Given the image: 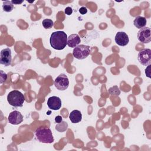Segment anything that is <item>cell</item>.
Listing matches in <instances>:
<instances>
[{
	"instance_id": "obj_2",
	"label": "cell",
	"mask_w": 151,
	"mask_h": 151,
	"mask_svg": "<svg viewBox=\"0 0 151 151\" xmlns=\"http://www.w3.org/2000/svg\"><path fill=\"white\" fill-rule=\"evenodd\" d=\"M35 136L39 142L44 143H52L54 139L50 129L44 127L37 128L35 132Z\"/></svg>"
},
{
	"instance_id": "obj_21",
	"label": "cell",
	"mask_w": 151,
	"mask_h": 151,
	"mask_svg": "<svg viewBox=\"0 0 151 151\" xmlns=\"http://www.w3.org/2000/svg\"><path fill=\"white\" fill-rule=\"evenodd\" d=\"M150 65H147V67L145 69V74L146 75V76L149 78H150Z\"/></svg>"
},
{
	"instance_id": "obj_23",
	"label": "cell",
	"mask_w": 151,
	"mask_h": 151,
	"mask_svg": "<svg viewBox=\"0 0 151 151\" xmlns=\"http://www.w3.org/2000/svg\"><path fill=\"white\" fill-rule=\"evenodd\" d=\"M7 78V75L6 74H5V76L3 77V75L1 73V83H2L4 81H5Z\"/></svg>"
},
{
	"instance_id": "obj_9",
	"label": "cell",
	"mask_w": 151,
	"mask_h": 151,
	"mask_svg": "<svg viewBox=\"0 0 151 151\" xmlns=\"http://www.w3.org/2000/svg\"><path fill=\"white\" fill-rule=\"evenodd\" d=\"M8 120L9 123L14 125H17L22 122L23 116L19 111L14 110L9 113Z\"/></svg>"
},
{
	"instance_id": "obj_1",
	"label": "cell",
	"mask_w": 151,
	"mask_h": 151,
	"mask_svg": "<svg viewBox=\"0 0 151 151\" xmlns=\"http://www.w3.org/2000/svg\"><path fill=\"white\" fill-rule=\"evenodd\" d=\"M67 38L66 33L64 31L54 32L51 34L50 38V45L55 50H63L66 47Z\"/></svg>"
},
{
	"instance_id": "obj_13",
	"label": "cell",
	"mask_w": 151,
	"mask_h": 151,
	"mask_svg": "<svg viewBox=\"0 0 151 151\" xmlns=\"http://www.w3.org/2000/svg\"><path fill=\"white\" fill-rule=\"evenodd\" d=\"M69 119L73 123H77L81 122L82 119V114L80 111L77 110H73L69 115Z\"/></svg>"
},
{
	"instance_id": "obj_7",
	"label": "cell",
	"mask_w": 151,
	"mask_h": 151,
	"mask_svg": "<svg viewBox=\"0 0 151 151\" xmlns=\"http://www.w3.org/2000/svg\"><path fill=\"white\" fill-rule=\"evenodd\" d=\"M137 39L143 44H147L151 41V31L150 28L145 27L138 31Z\"/></svg>"
},
{
	"instance_id": "obj_22",
	"label": "cell",
	"mask_w": 151,
	"mask_h": 151,
	"mask_svg": "<svg viewBox=\"0 0 151 151\" xmlns=\"http://www.w3.org/2000/svg\"><path fill=\"white\" fill-rule=\"evenodd\" d=\"M62 117L61 116H57L55 117V122L57 123H60L62 122Z\"/></svg>"
},
{
	"instance_id": "obj_20",
	"label": "cell",
	"mask_w": 151,
	"mask_h": 151,
	"mask_svg": "<svg viewBox=\"0 0 151 151\" xmlns=\"http://www.w3.org/2000/svg\"><path fill=\"white\" fill-rule=\"evenodd\" d=\"M79 12L81 15H84L87 12V9L85 6H82L79 9Z\"/></svg>"
},
{
	"instance_id": "obj_19",
	"label": "cell",
	"mask_w": 151,
	"mask_h": 151,
	"mask_svg": "<svg viewBox=\"0 0 151 151\" xmlns=\"http://www.w3.org/2000/svg\"><path fill=\"white\" fill-rule=\"evenodd\" d=\"M64 12H65V14H67V15H70L73 13V9L70 6L66 7L64 9Z\"/></svg>"
},
{
	"instance_id": "obj_18",
	"label": "cell",
	"mask_w": 151,
	"mask_h": 151,
	"mask_svg": "<svg viewBox=\"0 0 151 151\" xmlns=\"http://www.w3.org/2000/svg\"><path fill=\"white\" fill-rule=\"evenodd\" d=\"M42 26L45 29H50L53 26V21L50 19H44L42 22Z\"/></svg>"
},
{
	"instance_id": "obj_14",
	"label": "cell",
	"mask_w": 151,
	"mask_h": 151,
	"mask_svg": "<svg viewBox=\"0 0 151 151\" xmlns=\"http://www.w3.org/2000/svg\"><path fill=\"white\" fill-rule=\"evenodd\" d=\"M147 21L146 18L143 17L138 16L135 18V19L133 21V24L137 28L141 29L143 27H145L146 25Z\"/></svg>"
},
{
	"instance_id": "obj_5",
	"label": "cell",
	"mask_w": 151,
	"mask_h": 151,
	"mask_svg": "<svg viewBox=\"0 0 151 151\" xmlns=\"http://www.w3.org/2000/svg\"><path fill=\"white\" fill-rule=\"evenodd\" d=\"M139 63L145 66L150 65L151 63V50L149 48H144L139 52L137 56Z\"/></svg>"
},
{
	"instance_id": "obj_12",
	"label": "cell",
	"mask_w": 151,
	"mask_h": 151,
	"mask_svg": "<svg viewBox=\"0 0 151 151\" xmlns=\"http://www.w3.org/2000/svg\"><path fill=\"white\" fill-rule=\"evenodd\" d=\"M81 42V39L78 34H73L69 35L67 38V45L71 48H75Z\"/></svg>"
},
{
	"instance_id": "obj_3",
	"label": "cell",
	"mask_w": 151,
	"mask_h": 151,
	"mask_svg": "<svg viewBox=\"0 0 151 151\" xmlns=\"http://www.w3.org/2000/svg\"><path fill=\"white\" fill-rule=\"evenodd\" d=\"M7 101L14 107H22L25 101V97L21 91L14 90L8 93Z\"/></svg>"
},
{
	"instance_id": "obj_17",
	"label": "cell",
	"mask_w": 151,
	"mask_h": 151,
	"mask_svg": "<svg viewBox=\"0 0 151 151\" xmlns=\"http://www.w3.org/2000/svg\"><path fill=\"white\" fill-rule=\"evenodd\" d=\"M108 92L113 96H119L120 94V90L117 86H114L109 88Z\"/></svg>"
},
{
	"instance_id": "obj_24",
	"label": "cell",
	"mask_w": 151,
	"mask_h": 151,
	"mask_svg": "<svg viewBox=\"0 0 151 151\" xmlns=\"http://www.w3.org/2000/svg\"><path fill=\"white\" fill-rule=\"evenodd\" d=\"M23 2V1H12L11 2L12 4H21L22 2Z\"/></svg>"
},
{
	"instance_id": "obj_11",
	"label": "cell",
	"mask_w": 151,
	"mask_h": 151,
	"mask_svg": "<svg viewBox=\"0 0 151 151\" xmlns=\"http://www.w3.org/2000/svg\"><path fill=\"white\" fill-rule=\"evenodd\" d=\"M114 40L116 43L120 46H125L127 45L129 42L128 35L126 32L122 31L117 32Z\"/></svg>"
},
{
	"instance_id": "obj_6",
	"label": "cell",
	"mask_w": 151,
	"mask_h": 151,
	"mask_svg": "<svg viewBox=\"0 0 151 151\" xmlns=\"http://www.w3.org/2000/svg\"><path fill=\"white\" fill-rule=\"evenodd\" d=\"M54 86L59 90H65L69 86V80L64 74H60L54 80Z\"/></svg>"
},
{
	"instance_id": "obj_4",
	"label": "cell",
	"mask_w": 151,
	"mask_h": 151,
	"mask_svg": "<svg viewBox=\"0 0 151 151\" xmlns=\"http://www.w3.org/2000/svg\"><path fill=\"white\" fill-rule=\"evenodd\" d=\"M90 53V48L88 45H78L75 47L73 51L74 58L78 60H83L87 58Z\"/></svg>"
},
{
	"instance_id": "obj_8",
	"label": "cell",
	"mask_w": 151,
	"mask_h": 151,
	"mask_svg": "<svg viewBox=\"0 0 151 151\" xmlns=\"http://www.w3.org/2000/svg\"><path fill=\"white\" fill-rule=\"evenodd\" d=\"M12 55L11 50L9 48H6L1 50L0 54V64L5 66H9L11 64Z\"/></svg>"
},
{
	"instance_id": "obj_16",
	"label": "cell",
	"mask_w": 151,
	"mask_h": 151,
	"mask_svg": "<svg viewBox=\"0 0 151 151\" xmlns=\"http://www.w3.org/2000/svg\"><path fill=\"white\" fill-rule=\"evenodd\" d=\"M68 128V124L64 121H62L61 123H58L55 126V129L59 132H64L67 130Z\"/></svg>"
},
{
	"instance_id": "obj_15",
	"label": "cell",
	"mask_w": 151,
	"mask_h": 151,
	"mask_svg": "<svg viewBox=\"0 0 151 151\" xmlns=\"http://www.w3.org/2000/svg\"><path fill=\"white\" fill-rule=\"evenodd\" d=\"M2 8L5 12H11L14 9V5L11 2V1H5L3 2Z\"/></svg>"
},
{
	"instance_id": "obj_10",
	"label": "cell",
	"mask_w": 151,
	"mask_h": 151,
	"mask_svg": "<svg viewBox=\"0 0 151 151\" xmlns=\"http://www.w3.org/2000/svg\"><path fill=\"white\" fill-rule=\"evenodd\" d=\"M62 105L61 99L57 96H52L48 98L47 101V106L49 109L53 110H59Z\"/></svg>"
}]
</instances>
